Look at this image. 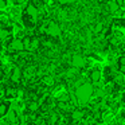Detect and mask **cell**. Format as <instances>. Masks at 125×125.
I'll return each instance as SVG.
<instances>
[{"instance_id": "obj_23", "label": "cell", "mask_w": 125, "mask_h": 125, "mask_svg": "<svg viewBox=\"0 0 125 125\" xmlns=\"http://www.w3.org/2000/svg\"><path fill=\"white\" fill-rule=\"evenodd\" d=\"M95 125H104V124H95Z\"/></svg>"}, {"instance_id": "obj_1", "label": "cell", "mask_w": 125, "mask_h": 125, "mask_svg": "<svg viewBox=\"0 0 125 125\" xmlns=\"http://www.w3.org/2000/svg\"><path fill=\"white\" fill-rule=\"evenodd\" d=\"M93 94H94V86L89 82H83L75 89V98L81 105H85V104L89 102Z\"/></svg>"}, {"instance_id": "obj_21", "label": "cell", "mask_w": 125, "mask_h": 125, "mask_svg": "<svg viewBox=\"0 0 125 125\" xmlns=\"http://www.w3.org/2000/svg\"><path fill=\"white\" fill-rule=\"evenodd\" d=\"M59 1H61V3H67L69 0H59Z\"/></svg>"}, {"instance_id": "obj_25", "label": "cell", "mask_w": 125, "mask_h": 125, "mask_svg": "<svg viewBox=\"0 0 125 125\" xmlns=\"http://www.w3.org/2000/svg\"><path fill=\"white\" fill-rule=\"evenodd\" d=\"M85 125H86V124H85Z\"/></svg>"}, {"instance_id": "obj_8", "label": "cell", "mask_w": 125, "mask_h": 125, "mask_svg": "<svg viewBox=\"0 0 125 125\" xmlns=\"http://www.w3.org/2000/svg\"><path fill=\"white\" fill-rule=\"evenodd\" d=\"M20 78H22V70L19 67H15L14 71H12V75H11V79L14 82H19Z\"/></svg>"}, {"instance_id": "obj_20", "label": "cell", "mask_w": 125, "mask_h": 125, "mask_svg": "<svg viewBox=\"0 0 125 125\" xmlns=\"http://www.w3.org/2000/svg\"><path fill=\"white\" fill-rule=\"evenodd\" d=\"M0 125H10V121H4L3 120V121L0 122Z\"/></svg>"}, {"instance_id": "obj_24", "label": "cell", "mask_w": 125, "mask_h": 125, "mask_svg": "<svg viewBox=\"0 0 125 125\" xmlns=\"http://www.w3.org/2000/svg\"><path fill=\"white\" fill-rule=\"evenodd\" d=\"M124 105H125V102H124Z\"/></svg>"}, {"instance_id": "obj_13", "label": "cell", "mask_w": 125, "mask_h": 125, "mask_svg": "<svg viewBox=\"0 0 125 125\" xmlns=\"http://www.w3.org/2000/svg\"><path fill=\"white\" fill-rule=\"evenodd\" d=\"M94 93H95V97H98V98L105 97V90H104L102 87H98L97 90H94Z\"/></svg>"}, {"instance_id": "obj_4", "label": "cell", "mask_w": 125, "mask_h": 125, "mask_svg": "<svg viewBox=\"0 0 125 125\" xmlns=\"http://www.w3.org/2000/svg\"><path fill=\"white\" fill-rule=\"evenodd\" d=\"M10 49L12 50V51H23L24 49V43H23V39H12L11 44H10Z\"/></svg>"}, {"instance_id": "obj_3", "label": "cell", "mask_w": 125, "mask_h": 125, "mask_svg": "<svg viewBox=\"0 0 125 125\" xmlns=\"http://www.w3.org/2000/svg\"><path fill=\"white\" fill-rule=\"evenodd\" d=\"M71 65L74 66V67L77 69H81L85 66V58L83 55L81 54H73V57H71Z\"/></svg>"}, {"instance_id": "obj_18", "label": "cell", "mask_w": 125, "mask_h": 125, "mask_svg": "<svg viewBox=\"0 0 125 125\" xmlns=\"http://www.w3.org/2000/svg\"><path fill=\"white\" fill-rule=\"evenodd\" d=\"M38 46H39V41L36 38H34L32 39V49H36Z\"/></svg>"}, {"instance_id": "obj_7", "label": "cell", "mask_w": 125, "mask_h": 125, "mask_svg": "<svg viewBox=\"0 0 125 125\" xmlns=\"http://www.w3.org/2000/svg\"><path fill=\"white\" fill-rule=\"evenodd\" d=\"M90 79H92L93 83H98V82L101 81V71L97 70V69L92 70V73H90Z\"/></svg>"}, {"instance_id": "obj_15", "label": "cell", "mask_w": 125, "mask_h": 125, "mask_svg": "<svg viewBox=\"0 0 125 125\" xmlns=\"http://www.w3.org/2000/svg\"><path fill=\"white\" fill-rule=\"evenodd\" d=\"M8 31H7V30H1V32H0V36H1V41H6V39H7V36H8Z\"/></svg>"}, {"instance_id": "obj_5", "label": "cell", "mask_w": 125, "mask_h": 125, "mask_svg": "<svg viewBox=\"0 0 125 125\" xmlns=\"http://www.w3.org/2000/svg\"><path fill=\"white\" fill-rule=\"evenodd\" d=\"M27 15L30 18H32V20H36L38 19V15H39V11H38V8H36L34 4H28L27 6Z\"/></svg>"}, {"instance_id": "obj_2", "label": "cell", "mask_w": 125, "mask_h": 125, "mask_svg": "<svg viewBox=\"0 0 125 125\" xmlns=\"http://www.w3.org/2000/svg\"><path fill=\"white\" fill-rule=\"evenodd\" d=\"M46 32L51 36H59L61 35V27L55 22H50L49 24H47Z\"/></svg>"}, {"instance_id": "obj_9", "label": "cell", "mask_w": 125, "mask_h": 125, "mask_svg": "<svg viewBox=\"0 0 125 125\" xmlns=\"http://www.w3.org/2000/svg\"><path fill=\"white\" fill-rule=\"evenodd\" d=\"M83 116H85L83 110H78V109H75V110L71 113V117H73L74 121H81V120L83 118Z\"/></svg>"}, {"instance_id": "obj_11", "label": "cell", "mask_w": 125, "mask_h": 125, "mask_svg": "<svg viewBox=\"0 0 125 125\" xmlns=\"http://www.w3.org/2000/svg\"><path fill=\"white\" fill-rule=\"evenodd\" d=\"M114 81H116V83H118V85L124 83V75H122V73H117L116 75H114Z\"/></svg>"}, {"instance_id": "obj_12", "label": "cell", "mask_w": 125, "mask_h": 125, "mask_svg": "<svg viewBox=\"0 0 125 125\" xmlns=\"http://www.w3.org/2000/svg\"><path fill=\"white\" fill-rule=\"evenodd\" d=\"M10 112V108H7V104H1V106H0V114L1 116H7V113Z\"/></svg>"}, {"instance_id": "obj_17", "label": "cell", "mask_w": 125, "mask_h": 125, "mask_svg": "<svg viewBox=\"0 0 125 125\" xmlns=\"http://www.w3.org/2000/svg\"><path fill=\"white\" fill-rule=\"evenodd\" d=\"M120 65H121V70L125 71V57L120 58Z\"/></svg>"}, {"instance_id": "obj_22", "label": "cell", "mask_w": 125, "mask_h": 125, "mask_svg": "<svg viewBox=\"0 0 125 125\" xmlns=\"http://www.w3.org/2000/svg\"><path fill=\"white\" fill-rule=\"evenodd\" d=\"M24 1H26V0H18V3H19V4L20 3H24Z\"/></svg>"}, {"instance_id": "obj_6", "label": "cell", "mask_w": 125, "mask_h": 125, "mask_svg": "<svg viewBox=\"0 0 125 125\" xmlns=\"http://www.w3.org/2000/svg\"><path fill=\"white\" fill-rule=\"evenodd\" d=\"M108 8L112 14H117V12L120 11V3L117 0H110L108 3Z\"/></svg>"}, {"instance_id": "obj_19", "label": "cell", "mask_w": 125, "mask_h": 125, "mask_svg": "<svg viewBox=\"0 0 125 125\" xmlns=\"http://www.w3.org/2000/svg\"><path fill=\"white\" fill-rule=\"evenodd\" d=\"M6 6H7V4H6V0H0V7H1V10L6 8Z\"/></svg>"}, {"instance_id": "obj_14", "label": "cell", "mask_w": 125, "mask_h": 125, "mask_svg": "<svg viewBox=\"0 0 125 125\" xmlns=\"http://www.w3.org/2000/svg\"><path fill=\"white\" fill-rule=\"evenodd\" d=\"M102 30H104V24L101 22H98L97 24L94 26V32L95 34H100V32H102Z\"/></svg>"}, {"instance_id": "obj_16", "label": "cell", "mask_w": 125, "mask_h": 125, "mask_svg": "<svg viewBox=\"0 0 125 125\" xmlns=\"http://www.w3.org/2000/svg\"><path fill=\"white\" fill-rule=\"evenodd\" d=\"M38 106H39V102H31L30 104V109H31V110H36Z\"/></svg>"}, {"instance_id": "obj_10", "label": "cell", "mask_w": 125, "mask_h": 125, "mask_svg": "<svg viewBox=\"0 0 125 125\" xmlns=\"http://www.w3.org/2000/svg\"><path fill=\"white\" fill-rule=\"evenodd\" d=\"M23 43H24V49L26 50H31V49H32V39H31L30 36L23 38Z\"/></svg>"}]
</instances>
